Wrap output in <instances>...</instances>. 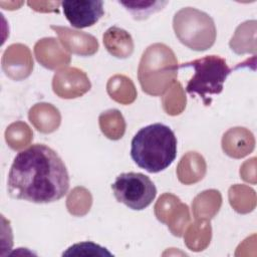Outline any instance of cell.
Listing matches in <instances>:
<instances>
[{
	"label": "cell",
	"mask_w": 257,
	"mask_h": 257,
	"mask_svg": "<svg viewBox=\"0 0 257 257\" xmlns=\"http://www.w3.org/2000/svg\"><path fill=\"white\" fill-rule=\"evenodd\" d=\"M7 189L14 199L36 204L56 202L68 192V171L54 150L34 144L15 156L8 173Z\"/></svg>",
	"instance_id": "1"
},
{
	"label": "cell",
	"mask_w": 257,
	"mask_h": 257,
	"mask_svg": "<svg viewBox=\"0 0 257 257\" xmlns=\"http://www.w3.org/2000/svg\"><path fill=\"white\" fill-rule=\"evenodd\" d=\"M131 157L138 167L149 173L166 170L177 157L175 133L161 122L142 127L132 140Z\"/></svg>",
	"instance_id": "2"
},
{
	"label": "cell",
	"mask_w": 257,
	"mask_h": 257,
	"mask_svg": "<svg viewBox=\"0 0 257 257\" xmlns=\"http://www.w3.org/2000/svg\"><path fill=\"white\" fill-rule=\"evenodd\" d=\"M181 68H192L193 75L188 80L186 91L194 96L198 95L205 105H210L212 95L223 91V84L228 75L233 71L226 60L219 55H208L178 66Z\"/></svg>",
	"instance_id": "3"
},
{
	"label": "cell",
	"mask_w": 257,
	"mask_h": 257,
	"mask_svg": "<svg viewBox=\"0 0 257 257\" xmlns=\"http://www.w3.org/2000/svg\"><path fill=\"white\" fill-rule=\"evenodd\" d=\"M117 202L132 210L142 211L149 207L157 196V188L153 181L142 173H121L111 185Z\"/></svg>",
	"instance_id": "4"
},
{
	"label": "cell",
	"mask_w": 257,
	"mask_h": 257,
	"mask_svg": "<svg viewBox=\"0 0 257 257\" xmlns=\"http://www.w3.org/2000/svg\"><path fill=\"white\" fill-rule=\"evenodd\" d=\"M62 11L70 23L77 29H83L94 25L104 14L103 1L76 0L62 1Z\"/></svg>",
	"instance_id": "5"
},
{
	"label": "cell",
	"mask_w": 257,
	"mask_h": 257,
	"mask_svg": "<svg viewBox=\"0 0 257 257\" xmlns=\"http://www.w3.org/2000/svg\"><path fill=\"white\" fill-rule=\"evenodd\" d=\"M117 3L123 6L138 20L148 18L151 14L162 10L168 4L167 1H117Z\"/></svg>",
	"instance_id": "6"
}]
</instances>
